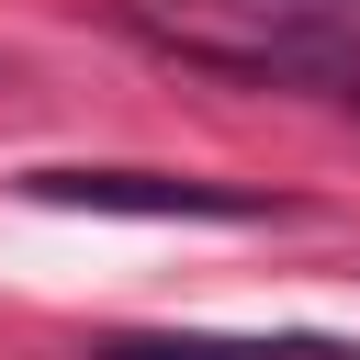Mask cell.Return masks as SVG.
<instances>
[{
    "label": "cell",
    "instance_id": "2",
    "mask_svg": "<svg viewBox=\"0 0 360 360\" xmlns=\"http://www.w3.org/2000/svg\"><path fill=\"white\" fill-rule=\"evenodd\" d=\"M22 191H34V202H68V214H146V225H169V214L259 225V214H281L270 191H236V180H191V169H22Z\"/></svg>",
    "mask_w": 360,
    "mask_h": 360
},
{
    "label": "cell",
    "instance_id": "1",
    "mask_svg": "<svg viewBox=\"0 0 360 360\" xmlns=\"http://www.w3.org/2000/svg\"><path fill=\"white\" fill-rule=\"evenodd\" d=\"M124 22L214 79L248 90H315L338 112H360V22L315 11V0H124Z\"/></svg>",
    "mask_w": 360,
    "mask_h": 360
},
{
    "label": "cell",
    "instance_id": "3",
    "mask_svg": "<svg viewBox=\"0 0 360 360\" xmlns=\"http://www.w3.org/2000/svg\"><path fill=\"white\" fill-rule=\"evenodd\" d=\"M101 360H315V349H248V338H112Z\"/></svg>",
    "mask_w": 360,
    "mask_h": 360
}]
</instances>
